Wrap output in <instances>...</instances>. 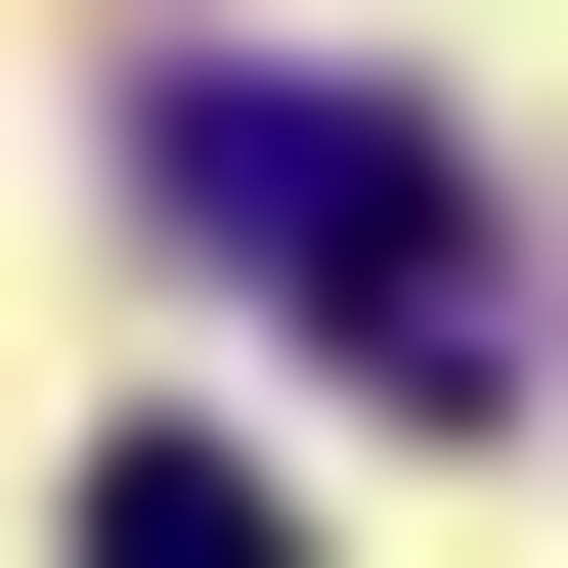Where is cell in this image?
<instances>
[{"instance_id":"cell-1","label":"cell","mask_w":568,"mask_h":568,"mask_svg":"<svg viewBox=\"0 0 568 568\" xmlns=\"http://www.w3.org/2000/svg\"><path fill=\"white\" fill-rule=\"evenodd\" d=\"M132 175H175L351 394H481V351H525V306H481V175H437L394 88H132Z\"/></svg>"},{"instance_id":"cell-2","label":"cell","mask_w":568,"mask_h":568,"mask_svg":"<svg viewBox=\"0 0 568 568\" xmlns=\"http://www.w3.org/2000/svg\"><path fill=\"white\" fill-rule=\"evenodd\" d=\"M88 568H306V481L263 437H88Z\"/></svg>"}]
</instances>
